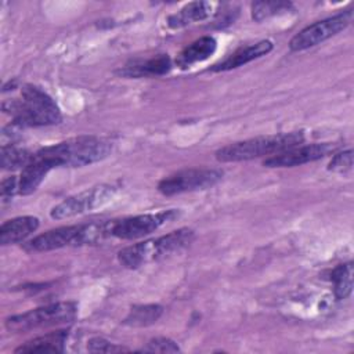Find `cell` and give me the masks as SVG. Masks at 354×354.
<instances>
[{
	"instance_id": "30bf717a",
	"label": "cell",
	"mask_w": 354,
	"mask_h": 354,
	"mask_svg": "<svg viewBox=\"0 0 354 354\" xmlns=\"http://www.w3.org/2000/svg\"><path fill=\"white\" fill-rule=\"evenodd\" d=\"M115 195V187L109 184H101L87 188L79 194L65 198L50 210V217L54 220L71 218L77 214L98 209L108 203Z\"/></svg>"
},
{
	"instance_id": "8fae6325",
	"label": "cell",
	"mask_w": 354,
	"mask_h": 354,
	"mask_svg": "<svg viewBox=\"0 0 354 354\" xmlns=\"http://www.w3.org/2000/svg\"><path fill=\"white\" fill-rule=\"evenodd\" d=\"M335 145L330 142H313V144H300L290 149H286L281 153L267 158L263 165L267 167H293L300 166L308 162H315L325 158L335 151Z\"/></svg>"
},
{
	"instance_id": "ac0fdd59",
	"label": "cell",
	"mask_w": 354,
	"mask_h": 354,
	"mask_svg": "<svg viewBox=\"0 0 354 354\" xmlns=\"http://www.w3.org/2000/svg\"><path fill=\"white\" fill-rule=\"evenodd\" d=\"M162 314L163 307L159 304H138L130 308L123 324L129 326H148L155 324Z\"/></svg>"
},
{
	"instance_id": "44dd1931",
	"label": "cell",
	"mask_w": 354,
	"mask_h": 354,
	"mask_svg": "<svg viewBox=\"0 0 354 354\" xmlns=\"http://www.w3.org/2000/svg\"><path fill=\"white\" fill-rule=\"evenodd\" d=\"M293 8V3L290 1H254L252 3L250 11L252 18L257 22L264 21L267 18L285 14Z\"/></svg>"
},
{
	"instance_id": "2e32d148",
	"label": "cell",
	"mask_w": 354,
	"mask_h": 354,
	"mask_svg": "<svg viewBox=\"0 0 354 354\" xmlns=\"http://www.w3.org/2000/svg\"><path fill=\"white\" fill-rule=\"evenodd\" d=\"M66 339H68V330L58 329L55 332H48L46 335L28 340L22 346L17 347L14 353H43V351L64 353Z\"/></svg>"
},
{
	"instance_id": "d4e9b609",
	"label": "cell",
	"mask_w": 354,
	"mask_h": 354,
	"mask_svg": "<svg viewBox=\"0 0 354 354\" xmlns=\"http://www.w3.org/2000/svg\"><path fill=\"white\" fill-rule=\"evenodd\" d=\"M18 183H19V180H17L15 176L7 177L1 181V199H3V202L10 201L18 192Z\"/></svg>"
},
{
	"instance_id": "4fadbf2b",
	"label": "cell",
	"mask_w": 354,
	"mask_h": 354,
	"mask_svg": "<svg viewBox=\"0 0 354 354\" xmlns=\"http://www.w3.org/2000/svg\"><path fill=\"white\" fill-rule=\"evenodd\" d=\"M171 69V59L167 54H159L156 57L136 61L127 64L123 68L118 69L116 73L123 77H148V76H162Z\"/></svg>"
},
{
	"instance_id": "277c9868",
	"label": "cell",
	"mask_w": 354,
	"mask_h": 354,
	"mask_svg": "<svg viewBox=\"0 0 354 354\" xmlns=\"http://www.w3.org/2000/svg\"><path fill=\"white\" fill-rule=\"evenodd\" d=\"M303 131H290L281 134L260 136L234 144H228L216 152L218 162H243L266 155H277L293 147L303 144Z\"/></svg>"
},
{
	"instance_id": "7402d4cb",
	"label": "cell",
	"mask_w": 354,
	"mask_h": 354,
	"mask_svg": "<svg viewBox=\"0 0 354 354\" xmlns=\"http://www.w3.org/2000/svg\"><path fill=\"white\" fill-rule=\"evenodd\" d=\"M353 169V151L346 149L333 155L328 165V170L339 174H346Z\"/></svg>"
},
{
	"instance_id": "5bb4252c",
	"label": "cell",
	"mask_w": 354,
	"mask_h": 354,
	"mask_svg": "<svg viewBox=\"0 0 354 354\" xmlns=\"http://www.w3.org/2000/svg\"><path fill=\"white\" fill-rule=\"evenodd\" d=\"M39 228V218L33 216H19L7 220L0 227V243L3 246L25 241Z\"/></svg>"
},
{
	"instance_id": "7a4b0ae2",
	"label": "cell",
	"mask_w": 354,
	"mask_h": 354,
	"mask_svg": "<svg viewBox=\"0 0 354 354\" xmlns=\"http://www.w3.org/2000/svg\"><path fill=\"white\" fill-rule=\"evenodd\" d=\"M3 111L12 118V124L19 127L53 126L62 120L55 101L33 84H25L22 87L21 98L6 101Z\"/></svg>"
},
{
	"instance_id": "cb8c5ba5",
	"label": "cell",
	"mask_w": 354,
	"mask_h": 354,
	"mask_svg": "<svg viewBox=\"0 0 354 354\" xmlns=\"http://www.w3.org/2000/svg\"><path fill=\"white\" fill-rule=\"evenodd\" d=\"M87 350L90 353H119V351H129V348L123 346H118L115 343H111L105 337H91L87 342Z\"/></svg>"
},
{
	"instance_id": "603a6c76",
	"label": "cell",
	"mask_w": 354,
	"mask_h": 354,
	"mask_svg": "<svg viewBox=\"0 0 354 354\" xmlns=\"http://www.w3.org/2000/svg\"><path fill=\"white\" fill-rule=\"evenodd\" d=\"M140 351L144 353H177L180 351L178 344L169 337H155L151 339Z\"/></svg>"
},
{
	"instance_id": "3957f363",
	"label": "cell",
	"mask_w": 354,
	"mask_h": 354,
	"mask_svg": "<svg viewBox=\"0 0 354 354\" xmlns=\"http://www.w3.org/2000/svg\"><path fill=\"white\" fill-rule=\"evenodd\" d=\"M194 238L195 234L192 230L178 228L158 238L145 239L123 248L118 253V260L126 268H138L183 250L194 241Z\"/></svg>"
},
{
	"instance_id": "ba28073f",
	"label": "cell",
	"mask_w": 354,
	"mask_h": 354,
	"mask_svg": "<svg viewBox=\"0 0 354 354\" xmlns=\"http://www.w3.org/2000/svg\"><path fill=\"white\" fill-rule=\"evenodd\" d=\"M223 170L210 167H189L178 170L158 184V191L165 196L203 191L212 188L223 178Z\"/></svg>"
},
{
	"instance_id": "9a60e30c",
	"label": "cell",
	"mask_w": 354,
	"mask_h": 354,
	"mask_svg": "<svg viewBox=\"0 0 354 354\" xmlns=\"http://www.w3.org/2000/svg\"><path fill=\"white\" fill-rule=\"evenodd\" d=\"M217 48V41L213 36H202L188 44L176 58L177 66L187 69L194 64L202 62L214 54Z\"/></svg>"
},
{
	"instance_id": "9c48e42d",
	"label": "cell",
	"mask_w": 354,
	"mask_h": 354,
	"mask_svg": "<svg viewBox=\"0 0 354 354\" xmlns=\"http://www.w3.org/2000/svg\"><path fill=\"white\" fill-rule=\"evenodd\" d=\"M353 21V11L344 10L332 17L317 21L306 28H303L299 33H296L290 41L289 48L292 51H303L311 47L321 44L322 41L330 39L339 32L344 30Z\"/></svg>"
},
{
	"instance_id": "7c38bea8",
	"label": "cell",
	"mask_w": 354,
	"mask_h": 354,
	"mask_svg": "<svg viewBox=\"0 0 354 354\" xmlns=\"http://www.w3.org/2000/svg\"><path fill=\"white\" fill-rule=\"evenodd\" d=\"M272 47H274V44L270 40H260L254 44L241 47L236 51H234L230 57H227L224 61L214 65L212 68V71L213 72H225V71L239 68V66L246 65V64H249V62H252L257 58H261V57L267 55L272 50Z\"/></svg>"
},
{
	"instance_id": "5b68a950",
	"label": "cell",
	"mask_w": 354,
	"mask_h": 354,
	"mask_svg": "<svg viewBox=\"0 0 354 354\" xmlns=\"http://www.w3.org/2000/svg\"><path fill=\"white\" fill-rule=\"evenodd\" d=\"M98 230L95 221L62 225L54 230H48L24 245L28 252H50L68 246L97 245Z\"/></svg>"
},
{
	"instance_id": "8992f818",
	"label": "cell",
	"mask_w": 354,
	"mask_h": 354,
	"mask_svg": "<svg viewBox=\"0 0 354 354\" xmlns=\"http://www.w3.org/2000/svg\"><path fill=\"white\" fill-rule=\"evenodd\" d=\"M76 314V301H57L29 310L22 314L11 315L6 319L4 325L11 332H28L37 328L69 324L75 319Z\"/></svg>"
},
{
	"instance_id": "52a82bcc",
	"label": "cell",
	"mask_w": 354,
	"mask_h": 354,
	"mask_svg": "<svg viewBox=\"0 0 354 354\" xmlns=\"http://www.w3.org/2000/svg\"><path fill=\"white\" fill-rule=\"evenodd\" d=\"M180 214L181 212L178 209H167L156 213H144L119 220H109V236L123 241L140 239L155 232L162 225L174 221Z\"/></svg>"
},
{
	"instance_id": "ffe728a7",
	"label": "cell",
	"mask_w": 354,
	"mask_h": 354,
	"mask_svg": "<svg viewBox=\"0 0 354 354\" xmlns=\"http://www.w3.org/2000/svg\"><path fill=\"white\" fill-rule=\"evenodd\" d=\"M32 158V153L24 148L17 147L15 144H3L1 145V167L4 170H17L24 169Z\"/></svg>"
},
{
	"instance_id": "6da1fadb",
	"label": "cell",
	"mask_w": 354,
	"mask_h": 354,
	"mask_svg": "<svg viewBox=\"0 0 354 354\" xmlns=\"http://www.w3.org/2000/svg\"><path fill=\"white\" fill-rule=\"evenodd\" d=\"M112 151V144L95 136H79L65 141L43 147L35 153L50 169L82 167L105 159Z\"/></svg>"
},
{
	"instance_id": "e0dca14e",
	"label": "cell",
	"mask_w": 354,
	"mask_h": 354,
	"mask_svg": "<svg viewBox=\"0 0 354 354\" xmlns=\"http://www.w3.org/2000/svg\"><path fill=\"white\" fill-rule=\"evenodd\" d=\"M212 14V4L207 1H192L185 4L178 12L167 18V25L173 29L184 28L189 24L203 21Z\"/></svg>"
},
{
	"instance_id": "d6986e66",
	"label": "cell",
	"mask_w": 354,
	"mask_h": 354,
	"mask_svg": "<svg viewBox=\"0 0 354 354\" xmlns=\"http://www.w3.org/2000/svg\"><path fill=\"white\" fill-rule=\"evenodd\" d=\"M333 282V293L337 300L347 299L353 290V263H344L335 267L330 272Z\"/></svg>"
}]
</instances>
